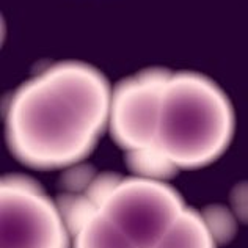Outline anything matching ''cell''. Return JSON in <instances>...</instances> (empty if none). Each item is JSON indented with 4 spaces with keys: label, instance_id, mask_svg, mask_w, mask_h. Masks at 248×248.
<instances>
[{
    "label": "cell",
    "instance_id": "cell-2",
    "mask_svg": "<svg viewBox=\"0 0 248 248\" xmlns=\"http://www.w3.org/2000/svg\"><path fill=\"white\" fill-rule=\"evenodd\" d=\"M234 113L230 99L211 79L165 71L149 151L132 165L145 176L211 164L230 145Z\"/></svg>",
    "mask_w": 248,
    "mask_h": 248
},
{
    "label": "cell",
    "instance_id": "cell-1",
    "mask_svg": "<svg viewBox=\"0 0 248 248\" xmlns=\"http://www.w3.org/2000/svg\"><path fill=\"white\" fill-rule=\"evenodd\" d=\"M112 94L107 79L90 64H50L11 96L5 118L10 148L35 168L76 164L108 124Z\"/></svg>",
    "mask_w": 248,
    "mask_h": 248
},
{
    "label": "cell",
    "instance_id": "cell-4",
    "mask_svg": "<svg viewBox=\"0 0 248 248\" xmlns=\"http://www.w3.org/2000/svg\"><path fill=\"white\" fill-rule=\"evenodd\" d=\"M2 248H69L64 215L21 176L2 181Z\"/></svg>",
    "mask_w": 248,
    "mask_h": 248
},
{
    "label": "cell",
    "instance_id": "cell-6",
    "mask_svg": "<svg viewBox=\"0 0 248 248\" xmlns=\"http://www.w3.org/2000/svg\"><path fill=\"white\" fill-rule=\"evenodd\" d=\"M73 248H139L90 201L74 209Z\"/></svg>",
    "mask_w": 248,
    "mask_h": 248
},
{
    "label": "cell",
    "instance_id": "cell-5",
    "mask_svg": "<svg viewBox=\"0 0 248 248\" xmlns=\"http://www.w3.org/2000/svg\"><path fill=\"white\" fill-rule=\"evenodd\" d=\"M165 69H148L123 80L112 94L108 126L134 165L153 145L154 121Z\"/></svg>",
    "mask_w": 248,
    "mask_h": 248
},
{
    "label": "cell",
    "instance_id": "cell-3",
    "mask_svg": "<svg viewBox=\"0 0 248 248\" xmlns=\"http://www.w3.org/2000/svg\"><path fill=\"white\" fill-rule=\"evenodd\" d=\"M88 197L139 248H154L187 207L171 186L153 176L101 182Z\"/></svg>",
    "mask_w": 248,
    "mask_h": 248
},
{
    "label": "cell",
    "instance_id": "cell-7",
    "mask_svg": "<svg viewBox=\"0 0 248 248\" xmlns=\"http://www.w3.org/2000/svg\"><path fill=\"white\" fill-rule=\"evenodd\" d=\"M154 248H215V239L203 215L186 207Z\"/></svg>",
    "mask_w": 248,
    "mask_h": 248
}]
</instances>
